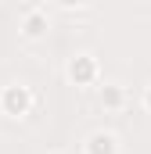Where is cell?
Masks as SVG:
<instances>
[{"instance_id": "cell-1", "label": "cell", "mask_w": 151, "mask_h": 154, "mask_svg": "<svg viewBox=\"0 0 151 154\" xmlns=\"http://www.w3.org/2000/svg\"><path fill=\"white\" fill-rule=\"evenodd\" d=\"M33 108H36V93H33L29 86L11 82V86L0 90V115H7V118H25V115H33Z\"/></svg>"}, {"instance_id": "cell-2", "label": "cell", "mask_w": 151, "mask_h": 154, "mask_svg": "<svg viewBox=\"0 0 151 154\" xmlns=\"http://www.w3.org/2000/svg\"><path fill=\"white\" fill-rule=\"evenodd\" d=\"M65 79L72 86H97L101 82V61L94 54H72L65 65Z\"/></svg>"}, {"instance_id": "cell-3", "label": "cell", "mask_w": 151, "mask_h": 154, "mask_svg": "<svg viewBox=\"0 0 151 154\" xmlns=\"http://www.w3.org/2000/svg\"><path fill=\"white\" fill-rule=\"evenodd\" d=\"M18 32H22V39H29V43L43 39L50 32V14H47V7H40V4L25 7V11H22V22H18Z\"/></svg>"}, {"instance_id": "cell-4", "label": "cell", "mask_w": 151, "mask_h": 154, "mask_svg": "<svg viewBox=\"0 0 151 154\" xmlns=\"http://www.w3.org/2000/svg\"><path fill=\"white\" fill-rule=\"evenodd\" d=\"M83 154H119V136L108 129H94L83 140Z\"/></svg>"}, {"instance_id": "cell-5", "label": "cell", "mask_w": 151, "mask_h": 154, "mask_svg": "<svg viewBox=\"0 0 151 154\" xmlns=\"http://www.w3.org/2000/svg\"><path fill=\"white\" fill-rule=\"evenodd\" d=\"M101 108L104 111H122L126 108V90L119 82H104L101 86Z\"/></svg>"}, {"instance_id": "cell-6", "label": "cell", "mask_w": 151, "mask_h": 154, "mask_svg": "<svg viewBox=\"0 0 151 154\" xmlns=\"http://www.w3.org/2000/svg\"><path fill=\"white\" fill-rule=\"evenodd\" d=\"M144 111H148V115H151V86H148V90H144Z\"/></svg>"}, {"instance_id": "cell-7", "label": "cell", "mask_w": 151, "mask_h": 154, "mask_svg": "<svg viewBox=\"0 0 151 154\" xmlns=\"http://www.w3.org/2000/svg\"><path fill=\"white\" fill-rule=\"evenodd\" d=\"M50 154H72V151H50Z\"/></svg>"}]
</instances>
